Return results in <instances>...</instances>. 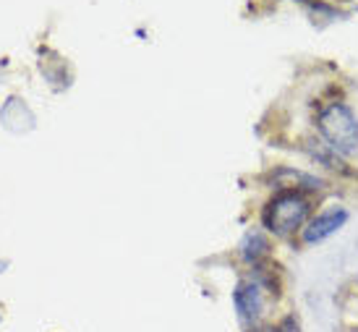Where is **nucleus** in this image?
Listing matches in <instances>:
<instances>
[{
    "instance_id": "obj_1",
    "label": "nucleus",
    "mask_w": 358,
    "mask_h": 332,
    "mask_svg": "<svg viewBox=\"0 0 358 332\" xmlns=\"http://www.w3.org/2000/svg\"><path fill=\"white\" fill-rule=\"evenodd\" d=\"M311 215V201L301 189H280L267 207L262 212V222L275 236H290L296 231H303Z\"/></svg>"
},
{
    "instance_id": "obj_2",
    "label": "nucleus",
    "mask_w": 358,
    "mask_h": 332,
    "mask_svg": "<svg viewBox=\"0 0 358 332\" xmlns=\"http://www.w3.org/2000/svg\"><path fill=\"white\" fill-rule=\"evenodd\" d=\"M327 147L343 157H358V118L345 102H329L317 118Z\"/></svg>"
},
{
    "instance_id": "obj_3",
    "label": "nucleus",
    "mask_w": 358,
    "mask_h": 332,
    "mask_svg": "<svg viewBox=\"0 0 358 332\" xmlns=\"http://www.w3.org/2000/svg\"><path fill=\"white\" fill-rule=\"evenodd\" d=\"M348 210L345 207H329V210L319 212L317 217H311V220L303 225V231H301V241L303 243H322L327 241L329 236H335V233L348 222Z\"/></svg>"
},
{
    "instance_id": "obj_4",
    "label": "nucleus",
    "mask_w": 358,
    "mask_h": 332,
    "mask_svg": "<svg viewBox=\"0 0 358 332\" xmlns=\"http://www.w3.org/2000/svg\"><path fill=\"white\" fill-rule=\"evenodd\" d=\"M233 298H236V309H238V317L243 322L254 324L262 317L264 298H262V285L259 282H241Z\"/></svg>"
},
{
    "instance_id": "obj_5",
    "label": "nucleus",
    "mask_w": 358,
    "mask_h": 332,
    "mask_svg": "<svg viewBox=\"0 0 358 332\" xmlns=\"http://www.w3.org/2000/svg\"><path fill=\"white\" fill-rule=\"evenodd\" d=\"M269 243L262 233H249L246 241H243V259L246 262H259L264 254H267Z\"/></svg>"
},
{
    "instance_id": "obj_6",
    "label": "nucleus",
    "mask_w": 358,
    "mask_h": 332,
    "mask_svg": "<svg viewBox=\"0 0 358 332\" xmlns=\"http://www.w3.org/2000/svg\"><path fill=\"white\" fill-rule=\"evenodd\" d=\"M278 330L280 332H299L301 324H299V319H296V314H288V317L278 324Z\"/></svg>"
}]
</instances>
